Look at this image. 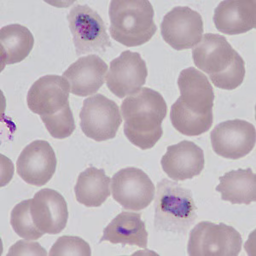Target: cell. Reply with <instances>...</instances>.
I'll use <instances>...</instances> for the list:
<instances>
[{"label": "cell", "instance_id": "obj_1", "mask_svg": "<svg viewBox=\"0 0 256 256\" xmlns=\"http://www.w3.org/2000/svg\"><path fill=\"white\" fill-rule=\"evenodd\" d=\"M166 113L168 106L162 94L150 88H142L122 104L126 137L142 150L153 148L162 137Z\"/></svg>", "mask_w": 256, "mask_h": 256}, {"label": "cell", "instance_id": "obj_2", "mask_svg": "<svg viewBox=\"0 0 256 256\" xmlns=\"http://www.w3.org/2000/svg\"><path fill=\"white\" fill-rule=\"evenodd\" d=\"M192 58L199 70L210 76L216 88L234 90L244 82V61L222 35L204 34L192 50Z\"/></svg>", "mask_w": 256, "mask_h": 256}, {"label": "cell", "instance_id": "obj_3", "mask_svg": "<svg viewBox=\"0 0 256 256\" xmlns=\"http://www.w3.org/2000/svg\"><path fill=\"white\" fill-rule=\"evenodd\" d=\"M178 86L180 96L171 107V120L190 128L212 124L214 92L207 76L188 68L180 74Z\"/></svg>", "mask_w": 256, "mask_h": 256}, {"label": "cell", "instance_id": "obj_4", "mask_svg": "<svg viewBox=\"0 0 256 256\" xmlns=\"http://www.w3.org/2000/svg\"><path fill=\"white\" fill-rule=\"evenodd\" d=\"M108 15L111 37L125 46L146 44L158 30L153 6L147 0H113Z\"/></svg>", "mask_w": 256, "mask_h": 256}, {"label": "cell", "instance_id": "obj_5", "mask_svg": "<svg viewBox=\"0 0 256 256\" xmlns=\"http://www.w3.org/2000/svg\"><path fill=\"white\" fill-rule=\"evenodd\" d=\"M198 208L189 189L163 178L158 184L154 226L158 230L186 235L198 218Z\"/></svg>", "mask_w": 256, "mask_h": 256}, {"label": "cell", "instance_id": "obj_6", "mask_svg": "<svg viewBox=\"0 0 256 256\" xmlns=\"http://www.w3.org/2000/svg\"><path fill=\"white\" fill-rule=\"evenodd\" d=\"M242 245L241 235L233 227L202 222L190 230L187 251L190 256H236Z\"/></svg>", "mask_w": 256, "mask_h": 256}, {"label": "cell", "instance_id": "obj_7", "mask_svg": "<svg viewBox=\"0 0 256 256\" xmlns=\"http://www.w3.org/2000/svg\"><path fill=\"white\" fill-rule=\"evenodd\" d=\"M77 56L88 53L104 54L111 41L98 13L86 4L74 6L68 15Z\"/></svg>", "mask_w": 256, "mask_h": 256}, {"label": "cell", "instance_id": "obj_8", "mask_svg": "<svg viewBox=\"0 0 256 256\" xmlns=\"http://www.w3.org/2000/svg\"><path fill=\"white\" fill-rule=\"evenodd\" d=\"M80 117L82 132L96 142L116 137L122 122L116 102L102 94L84 99Z\"/></svg>", "mask_w": 256, "mask_h": 256}, {"label": "cell", "instance_id": "obj_9", "mask_svg": "<svg viewBox=\"0 0 256 256\" xmlns=\"http://www.w3.org/2000/svg\"><path fill=\"white\" fill-rule=\"evenodd\" d=\"M110 184L114 200L125 210H144L154 199V184L146 172L137 168L120 169L114 175Z\"/></svg>", "mask_w": 256, "mask_h": 256}, {"label": "cell", "instance_id": "obj_10", "mask_svg": "<svg viewBox=\"0 0 256 256\" xmlns=\"http://www.w3.org/2000/svg\"><path fill=\"white\" fill-rule=\"evenodd\" d=\"M160 30L163 40L174 49H192L204 36V20L188 6H177L164 16Z\"/></svg>", "mask_w": 256, "mask_h": 256}, {"label": "cell", "instance_id": "obj_11", "mask_svg": "<svg viewBox=\"0 0 256 256\" xmlns=\"http://www.w3.org/2000/svg\"><path fill=\"white\" fill-rule=\"evenodd\" d=\"M214 152L222 158L238 160L250 154L254 148V126L242 120L220 123L210 134Z\"/></svg>", "mask_w": 256, "mask_h": 256}, {"label": "cell", "instance_id": "obj_12", "mask_svg": "<svg viewBox=\"0 0 256 256\" xmlns=\"http://www.w3.org/2000/svg\"><path fill=\"white\" fill-rule=\"evenodd\" d=\"M147 76L146 62L140 53L125 50L110 62L105 80L111 92L123 98L138 94L146 84Z\"/></svg>", "mask_w": 256, "mask_h": 256}, {"label": "cell", "instance_id": "obj_13", "mask_svg": "<svg viewBox=\"0 0 256 256\" xmlns=\"http://www.w3.org/2000/svg\"><path fill=\"white\" fill-rule=\"evenodd\" d=\"M70 86L62 76H43L30 88L26 102L30 110L40 117L52 116L70 108Z\"/></svg>", "mask_w": 256, "mask_h": 256}, {"label": "cell", "instance_id": "obj_14", "mask_svg": "<svg viewBox=\"0 0 256 256\" xmlns=\"http://www.w3.org/2000/svg\"><path fill=\"white\" fill-rule=\"evenodd\" d=\"M56 158L52 146L35 140L24 148L16 162L18 174L26 183L42 186L48 183L56 168Z\"/></svg>", "mask_w": 256, "mask_h": 256}, {"label": "cell", "instance_id": "obj_15", "mask_svg": "<svg viewBox=\"0 0 256 256\" xmlns=\"http://www.w3.org/2000/svg\"><path fill=\"white\" fill-rule=\"evenodd\" d=\"M30 212L35 226L44 234H58L67 226V202L55 190L43 189L37 192L31 199Z\"/></svg>", "mask_w": 256, "mask_h": 256}, {"label": "cell", "instance_id": "obj_16", "mask_svg": "<svg viewBox=\"0 0 256 256\" xmlns=\"http://www.w3.org/2000/svg\"><path fill=\"white\" fill-rule=\"evenodd\" d=\"M160 164L163 171L174 180H192L204 170V150L195 143L184 140L166 148Z\"/></svg>", "mask_w": 256, "mask_h": 256}, {"label": "cell", "instance_id": "obj_17", "mask_svg": "<svg viewBox=\"0 0 256 256\" xmlns=\"http://www.w3.org/2000/svg\"><path fill=\"white\" fill-rule=\"evenodd\" d=\"M107 71L106 62L98 56L92 54L71 64L62 77L67 80L74 95L88 96L96 94L104 84Z\"/></svg>", "mask_w": 256, "mask_h": 256}, {"label": "cell", "instance_id": "obj_18", "mask_svg": "<svg viewBox=\"0 0 256 256\" xmlns=\"http://www.w3.org/2000/svg\"><path fill=\"white\" fill-rule=\"evenodd\" d=\"M216 28L227 35L245 34L256 28V0H226L214 10Z\"/></svg>", "mask_w": 256, "mask_h": 256}, {"label": "cell", "instance_id": "obj_19", "mask_svg": "<svg viewBox=\"0 0 256 256\" xmlns=\"http://www.w3.org/2000/svg\"><path fill=\"white\" fill-rule=\"evenodd\" d=\"M108 241L114 244L132 245L146 248L148 232L141 214L134 212L119 214L105 227L100 242Z\"/></svg>", "mask_w": 256, "mask_h": 256}, {"label": "cell", "instance_id": "obj_20", "mask_svg": "<svg viewBox=\"0 0 256 256\" xmlns=\"http://www.w3.org/2000/svg\"><path fill=\"white\" fill-rule=\"evenodd\" d=\"M216 190L223 201L232 204H250L256 200V176L252 169L232 170L220 177Z\"/></svg>", "mask_w": 256, "mask_h": 256}, {"label": "cell", "instance_id": "obj_21", "mask_svg": "<svg viewBox=\"0 0 256 256\" xmlns=\"http://www.w3.org/2000/svg\"><path fill=\"white\" fill-rule=\"evenodd\" d=\"M110 183L104 169L90 166L78 177L74 187L76 200L86 207H99L110 196Z\"/></svg>", "mask_w": 256, "mask_h": 256}, {"label": "cell", "instance_id": "obj_22", "mask_svg": "<svg viewBox=\"0 0 256 256\" xmlns=\"http://www.w3.org/2000/svg\"><path fill=\"white\" fill-rule=\"evenodd\" d=\"M34 44L32 32L20 24H10L0 30L2 66L24 61Z\"/></svg>", "mask_w": 256, "mask_h": 256}, {"label": "cell", "instance_id": "obj_23", "mask_svg": "<svg viewBox=\"0 0 256 256\" xmlns=\"http://www.w3.org/2000/svg\"><path fill=\"white\" fill-rule=\"evenodd\" d=\"M31 199L20 202L16 205L10 214V224L18 236L26 240H37L44 236L32 220L30 212Z\"/></svg>", "mask_w": 256, "mask_h": 256}, {"label": "cell", "instance_id": "obj_24", "mask_svg": "<svg viewBox=\"0 0 256 256\" xmlns=\"http://www.w3.org/2000/svg\"><path fill=\"white\" fill-rule=\"evenodd\" d=\"M47 131L55 138L64 140L73 134L76 130V122L73 112L68 108L64 112L52 116L40 117Z\"/></svg>", "mask_w": 256, "mask_h": 256}, {"label": "cell", "instance_id": "obj_25", "mask_svg": "<svg viewBox=\"0 0 256 256\" xmlns=\"http://www.w3.org/2000/svg\"><path fill=\"white\" fill-rule=\"evenodd\" d=\"M49 256H90L92 250L88 242L79 236H62L53 244Z\"/></svg>", "mask_w": 256, "mask_h": 256}, {"label": "cell", "instance_id": "obj_26", "mask_svg": "<svg viewBox=\"0 0 256 256\" xmlns=\"http://www.w3.org/2000/svg\"><path fill=\"white\" fill-rule=\"evenodd\" d=\"M8 256H47L46 250L38 242L20 240L10 248Z\"/></svg>", "mask_w": 256, "mask_h": 256}]
</instances>
